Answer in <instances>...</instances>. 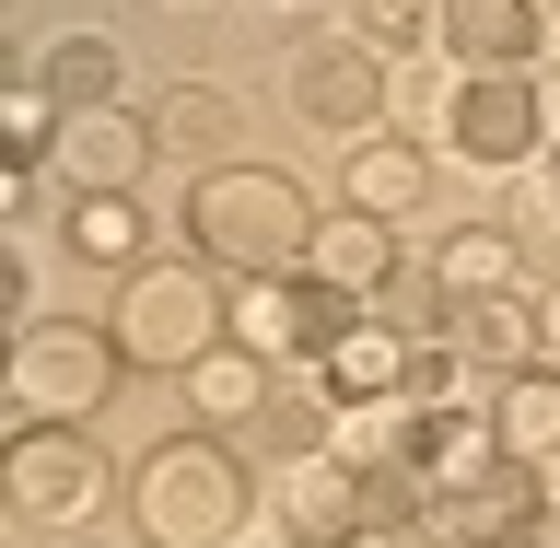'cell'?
<instances>
[{
	"label": "cell",
	"instance_id": "obj_1",
	"mask_svg": "<svg viewBox=\"0 0 560 548\" xmlns=\"http://www.w3.org/2000/svg\"><path fill=\"white\" fill-rule=\"evenodd\" d=\"M315 222H327V210H315L292 175H269V164H222V175H199V199H187V245H199L210 269H234V280L304 269Z\"/></svg>",
	"mask_w": 560,
	"mask_h": 548
},
{
	"label": "cell",
	"instance_id": "obj_2",
	"mask_svg": "<svg viewBox=\"0 0 560 548\" xmlns=\"http://www.w3.org/2000/svg\"><path fill=\"white\" fill-rule=\"evenodd\" d=\"M129 514H140V537H152V548H234L245 514H257V479L234 467L222 432H175V444L140 455Z\"/></svg>",
	"mask_w": 560,
	"mask_h": 548
},
{
	"label": "cell",
	"instance_id": "obj_3",
	"mask_svg": "<svg viewBox=\"0 0 560 548\" xmlns=\"http://www.w3.org/2000/svg\"><path fill=\"white\" fill-rule=\"evenodd\" d=\"M234 339V304L210 292V257L187 269V257H164V269H129V292H117V350L129 362H152V374H187L199 350Z\"/></svg>",
	"mask_w": 560,
	"mask_h": 548
},
{
	"label": "cell",
	"instance_id": "obj_4",
	"mask_svg": "<svg viewBox=\"0 0 560 548\" xmlns=\"http://www.w3.org/2000/svg\"><path fill=\"white\" fill-rule=\"evenodd\" d=\"M129 374V350L94 339V327H59V315H35L24 339H12V420H94Z\"/></svg>",
	"mask_w": 560,
	"mask_h": 548
},
{
	"label": "cell",
	"instance_id": "obj_5",
	"mask_svg": "<svg viewBox=\"0 0 560 548\" xmlns=\"http://www.w3.org/2000/svg\"><path fill=\"white\" fill-rule=\"evenodd\" d=\"M280 105L304 117V129H327V140H374L385 129V47L374 35H304L292 59H280Z\"/></svg>",
	"mask_w": 560,
	"mask_h": 548
},
{
	"label": "cell",
	"instance_id": "obj_6",
	"mask_svg": "<svg viewBox=\"0 0 560 548\" xmlns=\"http://www.w3.org/2000/svg\"><path fill=\"white\" fill-rule=\"evenodd\" d=\"M0 479H12V514L24 525H94L105 514V455H94L82 420H12Z\"/></svg>",
	"mask_w": 560,
	"mask_h": 548
},
{
	"label": "cell",
	"instance_id": "obj_7",
	"mask_svg": "<svg viewBox=\"0 0 560 548\" xmlns=\"http://www.w3.org/2000/svg\"><path fill=\"white\" fill-rule=\"evenodd\" d=\"M350 292L339 280H315V269H280V280H257V292H234V339L257 350V362H315V350L350 327Z\"/></svg>",
	"mask_w": 560,
	"mask_h": 548
},
{
	"label": "cell",
	"instance_id": "obj_8",
	"mask_svg": "<svg viewBox=\"0 0 560 548\" xmlns=\"http://www.w3.org/2000/svg\"><path fill=\"white\" fill-rule=\"evenodd\" d=\"M444 140L467 152V164H525V152H549V105H537L525 70H455Z\"/></svg>",
	"mask_w": 560,
	"mask_h": 548
},
{
	"label": "cell",
	"instance_id": "obj_9",
	"mask_svg": "<svg viewBox=\"0 0 560 548\" xmlns=\"http://www.w3.org/2000/svg\"><path fill=\"white\" fill-rule=\"evenodd\" d=\"M560 514L549 467H525V455H502L490 479H467L455 502H432V537H467V548H525L537 525Z\"/></svg>",
	"mask_w": 560,
	"mask_h": 548
},
{
	"label": "cell",
	"instance_id": "obj_10",
	"mask_svg": "<svg viewBox=\"0 0 560 548\" xmlns=\"http://www.w3.org/2000/svg\"><path fill=\"white\" fill-rule=\"evenodd\" d=\"M152 164H164L152 117H117V105H70V129H59V175H70V199H129Z\"/></svg>",
	"mask_w": 560,
	"mask_h": 548
},
{
	"label": "cell",
	"instance_id": "obj_11",
	"mask_svg": "<svg viewBox=\"0 0 560 548\" xmlns=\"http://www.w3.org/2000/svg\"><path fill=\"white\" fill-rule=\"evenodd\" d=\"M280 537H292V548L374 537V525H362V467H350L339 444H327V455H280Z\"/></svg>",
	"mask_w": 560,
	"mask_h": 548
},
{
	"label": "cell",
	"instance_id": "obj_12",
	"mask_svg": "<svg viewBox=\"0 0 560 548\" xmlns=\"http://www.w3.org/2000/svg\"><path fill=\"white\" fill-rule=\"evenodd\" d=\"M409 467L432 479V502H455L467 479L502 467V420H479L467 397H444V409H420V397H409Z\"/></svg>",
	"mask_w": 560,
	"mask_h": 548
},
{
	"label": "cell",
	"instance_id": "obj_13",
	"mask_svg": "<svg viewBox=\"0 0 560 548\" xmlns=\"http://www.w3.org/2000/svg\"><path fill=\"white\" fill-rule=\"evenodd\" d=\"M409 362H420V350L397 339V327L350 315L339 339L315 350V397H339V409H385V397H409Z\"/></svg>",
	"mask_w": 560,
	"mask_h": 548
},
{
	"label": "cell",
	"instance_id": "obj_14",
	"mask_svg": "<svg viewBox=\"0 0 560 548\" xmlns=\"http://www.w3.org/2000/svg\"><path fill=\"white\" fill-rule=\"evenodd\" d=\"M444 47L455 70H525L549 47V12L537 0H444Z\"/></svg>",
	"mask_w": 560,
	"mask_h": 548
},
{
	"label": "cell",
	"instance_id": "obj_15",
	"mask_svg": "<svg viewBox=\"0 0 560 548\" xmlns=\"http://www.w3.org/2000/svg\"><path fill=\"white\" fill-rule=\"evenodd\" d=\"M304 269H315V280H339L350 304H374V292H397V222H374V210H327Z\"/></svg>",
	"mask_w": 560,
	"mask_h": 548
},
{
	"label": "cell",
	"instance_id": "obj_16",
	"mask_svg": "<svg viewBox=\"0 0 560 548\" xmlns=\"http://www.w3.org/2000/svg\"><path fill=\"white\" fill-rule=\"evenodd\" d=\"M152 140H164V164L222 175V164H234V140H245V105L222 94V82H175V94H164V117H152Z\"/></svg>",
	"mask_w": 560,
	"mask_h": 548
},
{
	"label": "cell",
	"instance_id": "obj_17",
	"mask_svg": "<svg viewBox=\"0 0 560 548\" xmlns=\"http://www.w3.org/2000/svg\"><path fill=\"white\" fill-rule=\"evenodd\" d=\"M420 199H432V152H420L409 129L350 140V210H374V222H409Z\"/></svg>",
	"mask_w": 560,
	"mask_h": 548
},
{
	"label": "cell",
	"instance_id": "obj_18",
	"mask_svg": "<svg viewBox=\"0 0 560 548\" xmlns=\"http://www.w3.org/2000/svg\"><path fill=\"white\" fill-rule=\"evenodd\" d=\"M432 280H444V304L514 292V280H525V234H502V222H467V234H444V245H432Z\"/></svg>",
	"mask_w": 560,
	"mask_h": 548
},
{
	"label": "cell",
	"instance_id": "obj_19",
	"mask_svg": "<svg viewBox=\"0 0 560 548\" xmlns=\"http://www.w3.org/2000/svg\"><path fill=\"white\" fill-rule=\"evenodd\" d=\"M187 409H199L210 432H234V420H257V409H269V362H257L245 339L199 350V362H187Z\"/></svg>",
	"mask_w": 560,
	"mask_h": 548
},
{
	"label": "cell",
	"instance_id": "obj_20",
	"mask_svg": "<svg viewBox=\"0 0 560 548\" xmlns=\"http://www.w3.org/2000/svg\"><path fill=\"white\" fill-rule=\"evenodd\" d=\"M455 350H467V362H490V374L549 362V350H537V304H525V292H479V304H455Z\"/></svg>",
	"mask_w": 560,
	"mask_h": 548
},
{
	"label": "cell",
	"instance_id": "obj_21",
	"mask_svg": "<svg viewBox=\"0 0 560 548\" xmlns=\"http://www.w3.org/2000/svg\"><path fill=\"white\" fill-rule=\"evenodd\" d=\"M502 455H525V467H560V362H525V374H502Z\"/></svg>",
	"mask_w": 560,
	"mask_h": 548
},
{
	"label": "cell",
	"instance_id": "obj_22",
	"mask_svg": "<svg viewBox=\"0 0 560 548\" xmlns=\"http://www.w3.org/2000/svg\"><path fill=\"white\" fill-rule=\"evenodd\" d=\"M35 82H47L59 105H105L117 82H129V59H117V35H59V47L35 59Z\"/></svg>",
	"mask_w": 560,
	"mask_h": 548
},
{
	"label": "cell",
	"instance_id": "obj_23",
	"mask_svg": "<svg viewBox=\"0 0 560 548\" xmlns=\"http://www.w3.org/2000/svg\"><path fill=\"white\" fill-rule=\"evenodd\" d=\"M70 257L82 269H140V199H70Z\"/></svg>",
	"mask_w": 560,
	"mask_h": 548
},
{
	"label": "cell",
	"instance_id": "obj_24",
	"mask_svg": "<svg viewBox=\"0 0 560 548\" xmlns=\"http://www.w3.org/2000/svg\"><path fill=\"white\" fill-rule=\"evenodd\" d=\"M0 129H12V164H47L59 129H70V105L47 94V82H12V94H0Z\"/></svg>",
	"mask_w": 560,
	"mask_h": 548
},
{
	"label": "cell",
	"instance_id": "obj_25",
	"mask_svg": "<svg viewBox=\"0 0 560 548\" xmlns=\"http://www.w3.org/2000/svg\"><path fill=\"white\" fill-rule=\"evenodd\" d=\"M350 35H374L385 59H397L420 35H444V0H350Z\"/></svg>",
	"mask_w": 560,
	"mask_h": 548
},
{
	"label": "cell",
	"instance_id": "obj_26",
	"mask_svg": "<svg viewBox=\"0 0 560 548\" xmlns=\"http://www.w3.org/2000/svg\"><path fill=\"white\" fill-rule=\"evenodd\" d=\"M537 350H549V362H560V292H549V304H537Z\"/></svg>",
	"mask_w": 560,
	"mask_h": 548
},
{
	"label": "cell",
	"instance_id": "obj_27",
	"mask_svg": "<svg viewBox=\"0 0 560 548\" xmlns=\"http://www.w3.org/2000/svg\"><path fill=\"white\" fill-rule=\"evenodd\" d=\"M537 105H549V140H560V82H537Z\"/></svg>",
	"mask_w": 560,
	"mask_h": 548
},
{
	"label": "cell",
	"instance_id": "obj_28",
	"mask_svg": "<svg viewBox=\"0 0 560 548\" xmlns=\"http://www.w3.org/2000/svg\"><path fill=\"white\" fill-rule=\"evenodd\" d=\"M420 548H467V537H420Z\"/></svg>",
	"mask_w": 560,
	"mask_h": 548
},
{
	"label": "cell",
	"instance_id": "obj_29",
	"mask_svg": "<svg viewBox=\"0 0 560 548\" xmlns=\"http://www.w3.org/2000/svg\"><path fill=\"white\" fill-rule=\"evenodd\" d=\"M537 12H560V0H537Z\"/></svg>",
	"mask_w": 560,
	"mask_h": 548
},
{
	"label": "cell",
	"instance_id": "obj_30",
	"mask_svg": "<svg viewBox=\"0 0 560 548\" xmlns=\"http://www.w3.org/2000/svg\"><path fill=\"white\" fill-rule=\"evenodd\" d=\"M549 490H560V467H549Z\"/></svg>",
	"mask_w": 560,
	"mask_h": 548
}]
</instances>
